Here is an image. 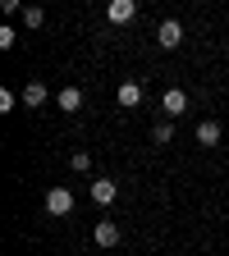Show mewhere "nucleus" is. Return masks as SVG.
Wrapping results in <instances>:
<instances>
[{
  "label": "nucleus",
  "mask_w": 229,
  "mask_h": 256,
  "mask_svg": "<svg viewBox=\"0 0 229 256\" xmlns=\"http://www.w3.org/2000/svg\"><path fill=\"white\" fill-rule=\"evenodd\" d=\"M55 101H60V110H64V114H74V110H83V92H78V87H60Z\"/></svg>",
  "instance_id": "423d86ee"
},
{
  "label": "nucleus",
  "mask_w": 229,
  "mask_h": 256,
  "mask_svg": "<svg viewBox=\"0 0 229 256\" xmlns=\"http://www.w3.org/2000/svg\"><path fill=\"white\" fill-rule=\"evenodd\" d=\"M14 42H19V32H14V28H0V46H5V50H10Z\"/></svg>",
  "instance_id": "ddd939ff"
},
{
  "label": "nucleus",
  "mask_w": 229,
  "mask_h": 256,
  "mask_svg": "<svg viewBox=\"0 0 229 256\" xmlns=\"http://www.w3.org/2000/svg\"><path fill=\"white\" fill-rule=\"evenodd\" d=\"M151 138H156V142H170V138H174V128H170V124H156V133H151Z\"/></svg>",
  "instance_id": "4468645a"
},
{
  "label": "nucleus",
  "mask_w": 229,
  "mask_h": 256,
  "mask_svg": "<svg viewBox=\"0 0 229 256\" xmlns=\"http://www.w3.org/2000/svg\"><path fill=\"white\" fill-rule=\"evenodd\" d=\"M156 42L165 46V50H174V46L183 42V23H179V18H165V23L156 28Z\"/></svg>",
  "instance_id": "f03ea898"
},
{
  "label": "nucleus",
  "mask_w": 229,
  "mask_h": 256,
  "mask_svg": "<svg viewBox=\"0 0 229 256\" xmlns=\"http://www.w3.org/2000/svg\"><path fill=\"white\" fill-rule=\"evenodd\" d=\"M23 106H28V110L46 106V87H42V82H28V87H23Z\"/></svg>",
  "instance_id": "6e6552de"
},
{
  "label": "nucleus",
  "mask_w": 229,
  "mask_h": 256,
  "mask_svg": "<svg viewBox=\"0 0 229 256\" xmlns=\"http://www.w3.org/2000/svg\"><path fill=\"white\" fill-rule=\"evenodd\" d=\"M115 192H119L115 178H96V183H92V202H96V206H110V202H115Z\"/></svg>",
  "instance_id": "39448f33"
},
{
  "label": "nucleus",
  "mask_w": 229,
  "mask_h": 256,
  "mask_svg": "<svg viewBox=\"0 0 229 256\" xmlns=\"http://www.w3.org/2000/svg\"><path fill=\"white\" fill-rule=\"evenodd\" d=\"M160 110H165V114H170V119H179V114H183V110H188V96H183V92H179V87H170V92H165V96H160Z\"/></svg>",
  "instance_id": "7ed1b4c3"
},
{
  "label": "nucleus",
  "mask_w": 229,
  "mask_h": 256,
  "mask_svg": "<svg viewBox=\"0 0 229 256\" xmlns=\"http://www.w3.org/2000/svg\"><path fill=\"white\" fill-rule=\"evenodd\" d=\"M92 238H96V247H115V242H119V224H115V220H101V224L92 229Z\"/></svg>",
  "instance_id": "20e7f679"
},
{
  "label": "nucleus",
  "mask_w": 229,
  "mask_h": 256,
  "mask_svg": "<svg viewBox=\"0 0 229 256\" xmlns=\"http://www.w3.org/2000/svg\"><path fill=\"white\" fill-rule=\"evenodd\" d=\"M197 142H202V146H215V142H220V124H215V119H206V124L197 128Z\"/></svg>",
  "instance_id": "9d476101"
},
{
  "label": "nucleus",
  "mask_w": 229,
  "mask_h": 256,
  "mask_svg": "<svg viewBox=\"0 0 229 256\" xmlns=\"http://www.w3.org/2000/svg\"><path fill=\"white\" fill-rule=\"evenodd\" d=\"M46 210H51V215H69V210H74V192H69V188H51V192H46Z\"/></svg>",
  "instance_id": "f257e3e1"
},
{
  "label": "nucleus",
  "mask_w": 229,
  "mask_h": 256,
  "mask_svg": "<svg viewBox=\"0 0 229 256\" xmlns=\"http://www.w3.org/2000/svg\"><path fill=\"white\" fill-rule=\"evenodd\" d=\"M119 106H142V82H119Z\"/></svg>",
  "instance_id": "1a4fd4ad"
},
{
  "label": "nucleus",
  "mask_w": 229,
  "mask_h": 256,
  "mask_svg": "<svg viewBox=\"0 0 229 256\" xmlns=\"http://www.w3.org/2000/svg\"><path fill=\"white\" fill-rule=\"evenodd\" d=\"M106 14H110V23H128V18L138 14V5H133V0H110Z\"/></svg>",
  "instance_id": "0eeeda50"
},
{
  "label": "nucleus",
  "mask_w": 229,
  "mask_h": 256,
  "mask_svg": "<svg viewBox=\"0 0 229 256\" xmlns=\"http://www.w3.org/2000/svg\"><path fill=\"white\" fill-rule=\"evenodd\" d=\"M74 170H78V174H87V170H92V156H87V151H78V156H74Z\"/></svg>",
  "instance_id": "f8f14e48"
},
{
  "label": "nucleus",
  "mask_w": 229,
  "mask_h": 256,
  "mask_svg": "<svg viewBox=\"0 0 229 256\" xmlns=\"http://www.w3.org/2000/svg\"><path fill=\"white\" fill-rule=\"evenodd\" d=\"M23 28H42V10H37V5L23 10Z\"/></svg>",
  "instance_id": "9b49d317"
}]
</instances>
